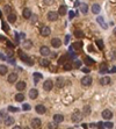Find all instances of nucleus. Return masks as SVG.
I'll return each instance as SVG.
<instances>
[{
	"instance_id": "f257e3e1",
	"label": "nucleus",
	"mask_w": 116,
	"mask_h": 129,
	"mask_svg": "<svg viewBox=\"0 0 116 129\" xmlns=\"http://www.w3.org/2000/svg\"><path fill=\"white\" fill-rule=\"evenodd\" d=\"M71 119H72L73 122L78 123V122H80V121L83 120V113H80L78 109H75V111H74V113L72 114V116H71Z\"/></svg>"
},
{
	"instance_id": "f03ea898",
	"label": "nucleus",
	"mask_w": 116,
	"mask_h": 129,
	"mask_svg": "<svg viewBox=\"0 0 116 129\" xmlns=\"http://www.w3.org/2000/svg\"><path fill=\"white\" fill-rule=\"evenodd\" d=\"M17 54H19V56H20V58H21V59H22V60H23L25 63H27V64H29L30 66L33 65V60H31V59H30V58H29L28 56H27V55H26V54L23 52V51L19 50V52H17Z\"/></svg>"
},
{
	"instance_id": "7ed1b4c3",
	"label": "nucleus",
	"mask_w": 116,
	"mask_h": 129,
	"mask_svg": "<svg viewBox=\"0 0 116 129\" xmlns=\"http://www.w3.org/2000/svg\"><path fill=\"white\" fill-rule=\"evenodd\" d=\"M40 33H41L42 36L46 37V36H49V35L51 34V30H50V28H49L48 26H42L41 29H40Z\"/></svg>"
},
{
	"instance_id": "20e7f679",
	"label": "nucleus",
	"mask_w": 116,
	"mask_h": 129,
	"mask_svg": "<svg viewBox=\"0 0 116 129\" xmlns=\"http://www.w3.org/2000/svg\"><path fill=\"white\" fill-rule=\"evenodd\" d=\"M92 77L91 76H85V77H83V79H81V85L83 86H89L92 84Z\"/></svg>"
},
{
	"instance_id": "39448f33",
	"label": "nucleus",
	"mask_w": 116,
	"mask_h": 129,
	"mask_svg": "<svg viewBox=\"0 0 116 129\" xmlns=\"http://www.w3.org/2000/svg\"><path fill=\"white\" fill-rule=\"evenodd\" d=\"M102 117H103L104 120H110V119L113 117V112L109 111V109H104V111L102 112Z\"/></svg>"
},
{
	"instance_id": "423d86ee",
	"label": "nucleus",
	"mask_w": 116,
	"mask_h": 129,
	"mask_svg": "<svg viewBox=\"0 0 116 129\" xmlns=\"http://www.w3.org/2000/svg\"><path fill=\"white\" fill-rule=\"evenodd\" d=\"M14 122H15V120H14V117H12V116H6V117H5V120H4V123H5V126H6V127L12 126Z\"/></svg>"
},
{
	"instance_id": "0eeeda50",
	"label": "nucleus",
	"mask_w": 116,
	"mask_h": 129,
	"mask_svg": "<svg viewBox=\"0 0 116 129\" xmlns=\"http://www.w3.org/2000/svg\"><path fill=\"white\" fill-rule=\"evenodd\" d=\"M52 87H54V84H52V82L51 80H45L44 82V84H43V88H44V91H51L52 90Z\"/></svg>"
},
{
	"instance_id": "6e6552de",
	"label": "nucleus",
	"mask_w": 116,
	"mask_h": 129,
	"mask_svg": "<svg viewBox=\"0 0 116 129\" xmlns=\"http://www.w3.org/2000/svg\"><path fill=\"white\" fill-rule=\"evenodd\" d=\"M41 123H42L41 119H33V120H31V127L34 129L40 128V127H41Z\"/></svg>"
},
{
	"instance_id": "1a4fd4ad",
	"label": "nucleus",
	"mask_w": 116,
	"mask_h": 129,
	"mask_svg": "<svg viewBox=\"0 0 116 129\" xmlns=\"http://www.w3.org/2000/svg\"><path fill=\"white\" fill-rule=\"evenodd\" d=\"M58 13L56 12H49L48 13V20L49 21H57L58 20Z\"/></svg>"
},
{
	"instance_id": "9d476101",
	"label": "nucleus",
	"mask_w": 116,
	"mask_h": 129,
	"mask_svg": "<svg viewBox=\"0 0 116 129\" xmlns=\"http://www.w3.org/2000/svg\"><path fill=\"white\" fill-rule=\"evenodd\" d=\"M40 52H41V55H42V56H49V55H50V49H49V47L43 45V47H41Z\"/></svg>"
},
{
	"instance_id": "9b49d317",
	"label": "nucleus",
	"mask_w": 116,
	"mask_h": 129,
	"mask_svg": "<svg viewBox=\"0 0 116 129\" xmlns=\"http://www.w3.org/2000/svg\"><path fill=\"white\" fill-rule=\"evenodd\" d=\"M56 86H57L58 88L64 87V86H65V79L62 78V77H58L57 79H56Z\"/></svg>"
},
{
	"instance_id": "f8f14e48",
	"label": "nucleus",
	"mask_w": 116,
	"mask_h": 129,
	"mask_svg": "<svg viewBox=\"0 0 116 129\" xmlns=\"http://www.w3.org/2000/svg\"><path fill=\"white\" fill-rule=\"evenodd\" d=\"M37 97H38V91L36 88H31L29 91V98L30 99H36Z\"/></svg>"
},
{
	"instance_id": "ddd939ff",
	"label": "nucleus",
	"mask_w": 116,
	"mask_h": 129,
	"mask_svg": "<svg viewBox=\"0 0 116 129\" xmlns=\"http://www.w3.org/2000/svg\"><path fill=\"white\" fill-rule=\"evenodd\" d=\"M35 111H36L38 114H44V113L46 112V108L44 107L43 105H37V106L35 107Z\"/></svg>"
},
{
	"instance_id": "4468645a",
	"label": "nucleus",
	"mask_w": 116,
	"mask_h": 129,
	"mask_svg": "<svg viewBox=\"0 0 116 129\" xmlns=\"http://www.w3.org/2000/svg\"><path fill=\"white\" fill-rule=\"evenodd\" d=\"M51 45L54 47V48H59L60 45H62V41L59 40V39H52L51 40Z\"/></svg>"
},
{
	"instance_id": "2eb2a0df",
	"label": "nucleus",
	"mask_w": 116,
	"mask_h": 129,
	"mask_svg": "<svg viewBox=\"0 0 116 129\" xmlns=\"http://www.w3.org/2000/svg\"><path fill=\"white\" fill-rule=\"evenodd\" d=\"M31 14H33V13H31V9H30V8L27 7V8H25V9H23L22 15H23V17H25V19H30Z\"/></svg>"
},
{
	"instance_id": "dca6fc26",
	"label": "nucleus",
	"mask_w": 116,
	"mask_h": 129,
	"mask_svg": "<svg viewBox=\"0 0 116 129\" xmlns=\"http://www.w3.org/2000/svg\"><path fill=\"white\" fill-rule=\"evenodd\" d=\"M110 83H112V80H110L109 77H102L100 79V84L101 85H109Z\"/></svg>"
},
{
	"instance_id": "f3484780",
	"label": "nucleus",
	"mask_w": 116,
	"mask_h": 129,
	"mask_svg": "<svg viewBox=\"0 0 116 129\" xmlns=\"http://www.w3.org/2000/svg\"><path fill=\"white\" fill-rule=\"evenodd\" d=\"M7 80H8V83H15V82L17 80V74L14 73V72L11 73V74L8 76V79H7Z\"/></svg>"
},
{
	"instance_id": "a211bd4d",
	"label": "nucleus",
	"mask_w": 116,
	"mask_h": 129,
	"mask_svg": "<svg viewBox=\"0 0 116 129\" xmlns=\"http://www.w3.org/2000/svg\"><path fill=\"white\" fill-rule=\"evenodd\" d=\"M54 121L57 122V123H60V122L64 121V116L62 114H55L54 115Z\"/></svg>"
},
{
	"instance_id": "6ab92c4d",
	"label": "nucleus",
	"mask_w": 116,
	"mask_h": 129,
	"mask_svg": "<svg viewBox=\"0 0 116 129\" xmlns=\"http://www.w3.org/2000/svg\"><path fill=\"white\" fill-rule=\"evenodd\" d=\"M7 21L9 22V23H14L15 21H16V15L14 13H11V14L7 15Z\"/></svg>"
},
{
	"instance_id": "aec40b11",
	"label": "nucleus",
	"mask_w": 116,
	"mask_h": 129,
	"mask_svg": "<svg viewBox=\"0 0 116 129\" xmlns=\"http://www.w3.org/2000/svg\"><path fill=\"white\" fill-rule=\"evenodd\" d=\"M15 87H16L17 91H23V90L26 88V83H25V82H19V83L15 85Z\"/></svg>"
},
{
	"instance_id": "412c9836",
	"label": "nucleus",
	"mask_w": 116,
	"mask_h": 129,
	"mask_svg": "<svg viewBox=\"0 0 116 129\" xmlns=\"http://www.w3.org/2000/svg\"><path fill=\"white\" fill-rule=\"evenodd\" d=\"M81 47H83V42H75L72 44V48H71V50H80L81 49Z\"/></svg>"
},
{
	"instance_id": "4be33fe9",
	"label": "nucleus",
	"mask_w": 116,
	"mask_h": 129,
	"mask_svg": "<svg viewBox=\"0 0 116 129\" xmlns=\"http://www.w3.org/2000/svg\"><path fill=\"white\" fill-rule=\"evenodd\" d=\"M100 5H98V4H94L93 6H92V12L94 13V14H99L100 13Z\"/></svg>"
},
{
	"instance_id": "5701e85b",
	"label": "nucleus",
	"mask_w": 116,
	"mask_h": 129,
	"mask_svg": "<svg viewBox=\"0 0 116 129\" xmlns=\"http://www.w3.org/2000/svg\"><path fill=\"white\" fill-rule=\"evenodd\" d=\"M40 64H41L43 68H49L50 62H49V59H46V58H42V59L40 60Z\"/></svg>"
},
{
	"instance_id": "b1692460",
	"label": "nucleus",
	"mask_w": 116,
	"mask_h": 129,
	"mask_svg": "<svg viewBox=\"0 0 116 129\" xmlns=\"http://www.w3.org/2000/svg\"><path fill=\"white\" fill-rule=\"evenodd\" d=\"M66 12H67V8H66V6H64V5H62V6L59 7V9H58V14L59 15H65Z\"/></svg>"
},
{
	"instance_id": "393cba45",
	"label": "nucleus",
	"mask_w": 116,
	"mask_h": 129,
	"mask_svg": "<svg viewBox=\"0 0 116 129\" xmlns=\"http://www.w3.org/2000/svg\"><path fill=\"white\" fill-rule=\"evenodd\" d=\"M23 48H25V49H31V48H33V42H31L30 40L23 41Z\"/></svg>"
},
{
	"instance_id": "a878e982",
	"label": "nucleus",
	"mask_w": 116,
	"mask_h": 129,
	"mask_svg": "<svg viewBox=\"0 0 116 129\" xmlns=\"http://www.w3.org/2000/svg\"><path fill=\"white\" fill-rule=\"evenodd\" d=\"M80 12H81L83 14H87V12H88V6H87L86 4H81V5H80Z\"/></svg>"
},
{
	"instance_id": "bb28decb",
	"label": "nucleus",
	"mask_w": 116,
	"mask_h": 129,
	"mask_svg": "<svg viewBox=\"0 0 116 129\" xmlns=\"http://www.w3.org/2000/svg\"><path fill=\"white\" fill-rule=\"evenodd\" d=\"M74 36L79 37V39H83L85 35H84V31H81L80 29H77V30H74Z\"/></svg>"
},
{
	"instance_id": "cd10ccee",
	"label": "nucleus",
	"mask_w": 116,
	"mask_h": 129,
	"mask_svg": "<svg viewBox=\"0 0 116 129\" xmlns=\"http://www.w3.org/2000/svg\"><path fill=\"white\" fill-rule=\"evenodd\" d=\"M15 100L17 101V102H22V101L25 100V95H23L22 93H17V94L15 95Z\"/></svg>"
},
{
	"instance_id": "c85d7f7f",
	"label": "nucleus",
	"mask_w": 116,
	"mask_h": 129,
	"mask_svg": "<svg viewBox=\"0 0 116 129\" xmlns=\"http://www.w3.org/2000/svg\"><path fill=\"white\" fill-rule=\"evenodd\" d=\"M8 72V69L6 65H0V76H4Z\"/></svg>"
},
{
	"instance_id": "c756f323",
	"label": "nucleus",
	"mask_w": 116,
	"mask_h": 129,
	"mask_svg": "<svg viewBox=\"0 0 116 129\" xmlns=\"http://www.w3.org/2000/svg\"><path fill=\"white\" fill-rule=\"evenodd\" d=\"M83 115H89L91 114V107L89 106H84V108H83Z\"/></svg>"
},
{
	"instance_id": "7c9ffc66",
	"label": "nucleus",
	"mask_w": 116,
	"mask_h": 129,
	"mask_svg": "<svg viewBox=\"0 0 116 129\" xmlns=\"http://www.w3.org/2000/svg\"><path fill=\"white\" fill-rule=\"evenodd\" d=\"M41 79H42V74L38 73V72H35V73H34V80H35V83H37V82L41 80Z\"/></svg>"
},
{
	"instance_id": "2f4dec72",
	"label": "nucleus",
	"mask_w": 116,
	"mask_h": 129,
	"mask_svg": "<svg viewBox=\"0 0 116 129\" xmlns=\"http://www.w3.org/2000/svg\"><path fill=\"white\" fill-rule=\"evenodd\" d=\"M96 20H98V22H99V23H100L101 26H103V28H104V29H107V25L104 23V20H103V17H101V16H99V17H98Z\"/></svg>"
},
{
	"instance_id": "473e14b6",
	"label": "nucleus",
	"mask_w": 116,
	"mask_h": 129,
	"mask_svg": "<svg viewBox=\"0 0 116 129\" xmlns=\"http://www.w3.org/2000/svg\"><path fill=\"white\" fill-rule=\"evenodd\" d=\"M4 12H5L7 15L11 14V13H12V7H11V6H8V5H6V6L4 7Z\"/></svg>"
},
{
	"instance_id": "72a5a7b5",
	"label": "nucleus",
	"mask_w": 116,
	"mask_h": 129,
	"mask_svg": "<svg viewBox=\"0 0 116 129\" xmlns=\"http://www.w3.org/2000/svg\"><path fill=\"white\" fill-rule=\"evenodd\" d=\"M48 128L49 129H57V122H49L48 123Z\"/></svg>"
},
{
	"instance_id": "f704fd0d",
	"label": "nucleus",
	"mask_w": 116,
	"mask_h": 129,
	"mask_svg": "<svg viewBox=\"0 0 116 129\" xmlns=\"http://www.w3.org/2000/svg\"><path fill=\"white\" fill-rule=\"evenodd\" d=\"M37 21H38V20H37V15L31 14V16H30V22H31L33 25H35V23H36Z\"/></svg>"
},
{
	"instance_id": "c9c22d12",
	"label": "nucleus",
	"mask_w": 116,
	"mask_h": 129,
	"mask_svg": "<svg viewBox=\"0 0 116 129\" xmlns=\"http://www.w3.org/2000/svg\"><path fill=\"white\" fill-rule=\"evenodd\" d=\"M96 45L99 47V49H100V50H102V49L104 48V44H103V42H102L101 40H98V41H96Z\"/></svg>"
},
{
	"instance_id": "e433bc0d",
	"label": "nucleus",
	"mask_w": 116,
	"mask_h": 129,
	"mask_svg": "<svg viewBox=\"0 0 116 129\" xmlns=\"http://www.w3.org/2000/svg\"><path fill=\"white\" fill-rule=\"evenodd\" d=\"M64 70H66V71H69V70H71L72 69V64L71 63H66V64H64Z\"/></svg>"
},
{
	"instance_id": "4c0bfd02",
	"label": "nucleus",
	"mask_w": 116,
	"mask_h": 129,
	"mask_svg": "<svg viewBox=\"0 0 116 129\" xmlns=\"http://www.w3.org/2000/svg\"><path fill=\"white\" fill-rule=\"evenodd\" d=\"M85 63H86V64H89V65H93V64H94V60H93L92 58L86 57L85 58Z\"/></svg>"
},
{
	"instance_id": "58836bf2",
	"label": "nucleus",
	"mask_w": 116,
	"mask_h": 129,
	"mask_svg": "<svg viewBox=\"0 0 116 129\" xmlns=\"http://www.w3.org/2000/svg\"><path fill=\"white\" fill-rule=\"evenodd\" d=\"M8 112H14V113H16V112H19V108L13 107V106H9L8 107Z\"/></svg>"
},
{
	"instance_id": "ea45409f",
	"label": "nucleus",
	"mask_w": 116,
	"mask_h": 129,
	"mask_svg": "<svg viewBox=\"0 0 116 129\" xmlns=\"http://www.w3.org/2000/svg\"><path fill=\"white\" fill-rule=\"evenodd\" d=\"M104 127H106V128H108V129H112V128H113V123H112V122H106Z\"/></svg>"
},
{
	"instance_id": "a19ab883",
	"label": "nucleus",
	"mask_w": 116,
	"mask_h": 129,
	"mask_svg": "<svg viewBox=\"0 0 116 129\" xmlns=\"http://www.w3.org/2000/svg\"><path fill=\"white\" fill-rule=\"evenodd\" d=\"M74 66H75L77 69H79V68L81 66V62H79V60H77V62L74 63Z\"/></svg>"
},
{
	"instance_id": "79ce46f5",
	"label": "nucleus",
	"mask_w": 116,
	"mask_h": 129,
	"mask_svg": "<svg viewBox=\"0 0 116 129\" xmlns=\"http://www.w3.org/2000/svg\"><path fill=\"white\" fill-rule=\"evenodd\" d=\"M100 72H101V73H104V72H107V68H106V65H104V64L102 65V68H101V70H100Z\"/></svg>"
},
{
	"instance_id": "37998d69",
	"label": "nucleus",
	"mask_w": 116,
	"mask_h": 129,
	"mask_svg": "<svg viewBox=\"0 0 116 129\" xmlns=\"http://www.w3.org/2000/svg\"><path fill=\"white\" fill-rule=\"evenodd\" d=\"M96 127H98V129H104V128H106V127H104V125H102L101 122H100V123H98V125H96Z\"/></svg>"
},
{
	"instance_id": "c03bdc74",
	"label": "nucleus",
	"mask_w": 116,
	"mask_h": 129,
	"mask_svg": "<svg viewBox=\"0 0 116 129\" xmlns=\"http://www.w3.org/2000/svg\"><path fill=\"white\" fill-rule=\"evenodd\" d=\"M0 115H1L4 119H5V117L7 116V113H6V111H0Z\"/></svg>"
},
{
	"instance_id": "a18cd8bd",
	"label": "nucleus",
	"mask_w": 116,
	"mask_h": 129,
	"mask_svg": "<svg viewBox=\"0 0 116 129\" xmlns=\"http://www.w3.org/2000/svg\"><path fill=\"white\" fill-rule=\"evenodd\" d=\"M45 5H52L54 4V0H44Z\"/></svg>"
},
{
	"instance_id": "49530a36",
	"label": "nucleus",
	"mask_w": 116,
	"mask_h": 129,
	"mask_svg": "<svg viewBox=\"0 0 116 129\" xmlns=\"http://www.w3.org/2000/svg\"><path fill=\"white\" fill-rule=\"evenodd\" d=\"M23 109H25V111H29V109H30V106L27 105V103H25V105H23Z\"/></svg>"
},
{
	"instance_id": "de8ad7c7",
	"label": "nucleus",
	"mask_w": 116,
	"mask_h": 129,
	"mask_svg": "<svg viewBox=\"0 0 116 129\" xmlns=\"http://www.w3.org/2000/svg\"><path fill=\"white\" fill-rule=\"evenodd\" d=\"M64 59H66V56H63V57L60 58V59H59V62H58V63H59V64H63V62H64Z\"/></svg>"
},
{
	"instance_id": "09e8293b",
	"label": "nucleus",
	"mask_w": 116,
	"mask_h": 129,
	"mask_svg": "<svg viewBox=\"0 0 116 129\" xmlns=\"http://www.w3.org/2000/svg\"><path fill=\"white\" fill-rule=\"evenodd\" d=\"M69 41H70V35H67V36L65 37V41H64V42H65V44H67Z\"/></svg>"
},
{
	"instance_id": "8fccbe9b",
	"label": "nucleus",
	"mask_w": 116,
	"mask_h": 129,
	"mask_svg": "<svg viewBox=\"0 0 116 129\" xmlns=\"http://www.w3.org/2000/svg\"><path fill=\"white\" fill-rule=\"evenodd\" d=\"M2 27H4V30H6V31H8V27H7V25H6L5 22L2 23Z\"/></svg>"
},
{
	"instance_id": "3c124183",
	"label": "nucleus",
	"mask_w": 116,
	"mask_h": 129,
	"mask_svg": "<svg viewBox=\"0 0 116 129\" xmlns=\"http://www.w3.org/2000/svg\"><path fill=\"white\" fill-rule=\"evenodd\" d=\"M7 45H8L9 48H13V43L9 42V41H7Z\"/></svg>"
},
{
	"instance_id": "603ef678",
	"label": "nucleus",
	"mask_w": 116,
	"mask_h": 129,
	"mask_svg": "<svg viewBox=\"0 0 116 129\" xmlns=\"http://www.w3.org/2000/svg\"><path fill=\"white\" fill-rule=\"evenodd\" d=\"M83 72H86V73H88V72H89V69H87V68H84V69H83Z\"/></svg>"
},
{
	"instance_id": "864d4df0",
	"label": "nucleus",
	"mask_w": 116,
	"mask_h": 129,
	"mask_svg": "<svg viewBox=\"0 0 116 129\" xmlns=\"http://www.w3.org/2000/svg\"><path fill=\"white\" fill-rule=\"evenodd\" d=\"M0 58H1V59H2V60H5V59H6V57H5V56H4V55H1V54H0Z\"/></svg>"
},
{
	"instance_id": "5fc2aeb1",
	"label": "nucleus",
	"mask_w": 116,
	"mask_h": 129,
	"mask_svg": "<svg viewBox=\"0 0 116 129\" xmlns=\"http://www.w3.org/2000/svg\"><path fill=\"white\" fill-rule=\"evenodd\" d=\"M81 127H83L84 129H87V125H85V123H83V125H81Z\"/></svg>"
},
{
	"instance_id": "6e6d98bb",
	"label": "nucleus",
	"mask_w": 116,
	"mask_h": 129,
	"mask_svg": "<svg viewBox=\"0 0 116 129\" xmlns=\"http://www.w3.org/2000/svg\"><path fill=\"white\" fill-rule=\"evenodd\" d=\"M13 129H22L20 126H15V127H13Z\"/></svg>"
},
{
	"instance_id": "4d7b16f0",
	"label": "nucleus",
	"mask_w": 116,
	"mask_h": 129,
	"mask_svg": "<svg viewBox=\"0 0 116 129\" xmlns=\"http://www.w3.org/2000/svg\"><path fill=\"white\" fill-rule=\"evenodd\" d=\"M74 6H80V4H79V1H75V2H74Z\"/></svg>"
},
{
	"instance_id": "13d9d810",
	"label": "nucleus",
	"mask_w": 116,
	"mask_h": 129,
	"mask_svg": "<svg viewBox=\"0 0 116 129\" xmlns=\"http://www.w3.org/2000/svg\"><path fill=\"white\" fill-rule=\"evenodd\" d=\"M110 72H116V68H112V70H110Z\"/></svg>"
},
{
	"instance_id": "bf43d9fd",
	"label": "nucleus",
	"mask_w": 116,
	"mask_h": 129,
	"mask_svg": "<svg viewBox=\"0 0 116 129\" xmlns=\"http://www.w3.org/2000/svg\"><path fill=\"white\" fill-rule=\"evenodd\" d=\"M73 15H74V14H73V12H71V13H70V19H72Z\"/></svg>"
},
{
	"instance_id": "052dcab7",
	"label": "nucleus",
	"mask_w": 116,
	"mask_h": 129,
	"mask_svg": "<svg viewBox=\"0 0 116 129\" xmlns=\"http://www.w3.org/2000/svg\"><path fill=\"white\" fill-rule=\"evenodd\" d=\"M0 41H5V37L4 36H0Z\"/></svg>"
},
{
	"instance_id": "680f3d73",
	"label": "nucleus",
	"mask_w": 116,
	"mask_h": 129,
	"mask_svg": "<svg viewBox=\"0 0 116 129\" xmlns=\"http://www.w3.org/2000/svg\"><path fill=\"white\" fill-rule=\"evenodd\" d=\"M4 120H5V119H4V117H2V116H1V115H0V122H2V121H4Z\"/></svg>"
},
{
	"instance_id": "e2e57ef3",
	"label": "nucleus",
	"mask_w": 116,
	"mask_h": 129,
	"mask_svg": "<svg viewBox=\"0 0 116 129\" xmlns=\"http://www.w3.org/2000/svg\"><path fill=\"white\" fill-rule=\"evenodd\" d=\"M114 34H115V35H116V28L114 29Z\"/></svg>"
},
{
	"instance_id": "0e129e2a",
	"label": "nucleus",
	"mask_w": 116,
	"mask_h": 129,
	"mask_svg": "<svg viewBox=\"0 0 116 129\" xmlns=\"http://www.w3.org/2000/svg\"><path fill=\"white\" fill-rule=\"evenodd\" d=\"M25 129H31V128H29V127H26V128H25Z\"/></svg>"
},
{
	"instance_id": "69168bd1",
	"label": "nucleus",
	"mask_w": 116,
	"mask_h": 129,
	"mask_svg": "<svg viewBox=\"0 0 116 129\" xmlns=\"http://www.w3.org/2000/svg\"><path fill=\"white\" fill-rule=\"evenodd\" d=\"M69 129H72V128H69Z\"/></svg>"
}]
</instances>
